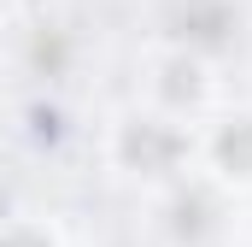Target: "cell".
<instances>
[{
  "label": "cell",
  "instance_id": "4",
  "mask_svg": "<svg viewBox=\"0 0 252 247\" xmlns=\"http://www.w3.org/2000/svg\"><path fill=\"white\" fill-rule=\"evenodd\" d=\"M199 171L223 194H252V112L235 106V112H211L199 124Z\"/></svg>",
  "mask_w": 252,
  "mask_h": 247
},
{
  "label": "cell",
  "instance_id": "3",
  "mask_svg": "<svg viewBox=\"0 0 252 247\" xmlns=\"http://www.w3.org/2000/svg\"><path fill=\"white\" fill-rule=\"evenodd\" d=\"M141 100L170 112V118H182V124H205L211 100H217V65L199 59V53L153 41L147 47V88H141Z\"/></svg>",
  "mask_w": 252,
  "mask_h": 247
},
{
  "label": "cell",
  "instance_id": "6",
  "mask_svg": "<svg viewBox=\"0 0 252 247\" xmlns=\"http://www.w3.org/2000/svg\"><path fill=\"white\" fill-rule=\"evenodd\" d=\"M235 218H241V230H247V242H252V194L235 200Z\"/></svg>",
  "mask_w": 252,
  "mask_h": 247
},
{
  "label": "cell",
  "instance_id": "1",
  "mask_svg": "<svg viewBox=\"0 0 252 247\" xmlns=\"http://www.w3.org/2000/svg\"><path fill=\"white\" fill-rule=\"evenodd\" d=\"M100 153H106V171L118 183L158 194V188L182 183L188 171H199V124H182L147 100H135V106L106 118Z\"/></svg>",
  "mask_w": 252,
  "mask_h": 247
},
{
  "label": "cell",
  "instance_id": "2",
  "mask_svg": "<svg viewBox=\"0 0 252 247\" xmlns=\"http://www.w3.org/2000/svg\"><path fill=\"white\" fill-rule=\"evenodd\" d=\"M247 0H153V41L223 65L247 47Z\"/></svg>",
  "mask_w": 252,
  "mask_h": 247
},
{
  "label": "cell",
  "instance_id": "7",
  "mask_svg": "<svg viewBox=\"0 0 252 247\" xmlns=\"http://www.w3.org/2000/svg\"><path fill=\"white\" fill-rule=\"evenodd\" d=\"M0 6H6V0H0Z\"/></svg>",
  "mask_w": 252,
  "mask_h": 247
},
{
  "label": "cell",
  "instance_id": "5",
  "mask_svg": "<svg viewBox=\"0 0 252 247\" xmlns=\"http://www.w3.org/2000/svg\"><path fill=\"white\" fill-rule=\"evenodd\" d=\"M0 247H64V236L47 224V218L18 212V218H6V224H0Z\"/></svg>",
  "mask_w": 252,
  "mask_h": 247
}]
</instances>
